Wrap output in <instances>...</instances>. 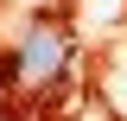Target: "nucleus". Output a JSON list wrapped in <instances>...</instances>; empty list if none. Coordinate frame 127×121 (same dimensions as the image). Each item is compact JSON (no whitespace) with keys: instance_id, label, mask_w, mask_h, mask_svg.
Returning a JSON list of instances; mask_svg holds the SVG:
<instances>
[{"instance_id":"1","label":"nucleus","mask_w":127,"mask_h":121,"mask_svg":"<svg viewBox=\"0 0 127 121\" xmlns=\"http://www.w3.org/2000/svg\"><path fill=\"white\" fill-rule=\"evenodd\" d=\"M64 70H70V32L64 26H32L13 51V83L26 96H51L64 83Z\"/></svg>"}]
</instances>
